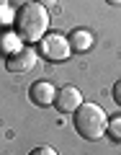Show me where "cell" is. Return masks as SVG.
I'll list each match as a JSON object with an SVG mask.
<instances>
[{
    "instance_id": "cell-1",
    "label": "cell",
    "mask_w": 121,
    "mask_h": 155,
    "mask_svg": "<svg viewBox=\"0 0 121 155\" xmlns=\"http://www.w3.org/2000/svg\"><path fill=\"white\" fill-rule=\"evenodd\" d=\"M16 34L23 41H41L46 36V28H49V13L46 8H41L39 3H23L16 11Z\"/></svg>"
},
{
    "instance_id": "cell-4",
    "label": "cell",
    "mask_w": 121,
    "mask_h": 155,
    "mask_svg": "<svg viewBox=\"0 0 121 155\" xmlns=\"http://www.w3.org/2000/svg\"><path fill=\"white\" fill-rule=\"evenodd\" d=\"M54 106H57L59 114H75V111L83 106V93H80V88H75V85H62V88L57 91Z\"/></svg>"
},
{
    "instance_id": "cell-14",
    "label": "cell",
    "mask_w": 121,
    "mask_h": 155,
    "mask_svg": "<svg viewBox=\"0 0 121 155\" xmlns=\"http://www.w3.org/2000/svg\"><path fill=\"white\" fill-rule=\"evenodd\" d=\"M108 5H121V0H106Z\"/></svg>"
},
{
    "instance_id": "cell-15",
    "label": "cell",
    "mask_w": 121,
    "mask_h": 155,
    "mask_svg": "<svg viewBox=\"0 0 121 155\" xmlns=\"http://www.w3.org/2000/svg\"><path fill=\"white\" fill-rule=\"evenodd\" d=\"M3 8H8V0H0V11H3Z\"/></svg>"
},
{
    "instance_id": "cell-10",
    "label": "cell",
    "mask_w": 121,
    "mask_h": 155,
    "mask_svg": "<svg viewBox=\"0 0 121 155\" xmlns=\"http://www.w3.org/2000/svg\"><path fill=\"white\" fill-rule=\"evenodd\" d=\"M0 23H3V26H8V23H16V11H11V8H3V11H0Z\"/></svg>"
},
{
    "instance_id": "cell-6",
    "label": "cell",
    "mask_w": 121,
    "mask_h": 155,
    "mask_svg": "<svg viewBox=\"0 0 121 155\" xmlns=\"http://www.w3.org/2000/svg\"><path fill=\"white\" fill-rule=\"evenodd\" d=\"M28 98H31L33 106H52L57 98V91L52 83H46V80H36V83L28 88Z\"/></svg>"
},
{
    "instance_id": "cell-9",
    "label": "cell",
    "mask_w": 121,
    "mask_h": 155,
    "mask_svg": "<svg viewBox=\"0 0 121 155\" xmlns=\"http://www.w3.org/2000/svg\"><path fill=\"white\" fill-rule=\"evenodd\" d=\"M106 132H108L113 140H119V142H121V116L108 119V129H106Z\"/></svg>"
},
{
    "instance_id": "cell-3",
    "label": "cell",
    "mask_w": 121,
    "mask_h": 155,
    "mask_svg": "<svg viewBox=\"0 0 121 155\" xmlns=\"http://www.w3.org/2000/svg\"><path fill=\"white\" fill-rule=\"evenodd\" d=\"M70 52H72V47L67 41V36H62V34H46L39 41V54L49 62H65L70 57Z\"/></svg>"
},
{
    "instance_id": "cell-2",
    "label": "cell",
    "mask_w": 121,
    "mask_h": 155,
    "mask_svg": "<svg viewBox=\"0 0 121 155\" xmlns=\"http://www.w3.org/2000/svg\"><path fill=\"white\" fill-rule=\"evenodd\" d=\"M75 129L83 140H100L108 129V116L98 104H85L75 111Z\"/></svg>"
},
{
    "instance_id": "cell-11",
    "label": "cell",
    "mask_w": 121,
    "mask_h": 155,
    "mask_svg": "<svg viewBox=\"0 0 121 155\" xmlns=\"http://www.w3.org/2000/svg\"><path fill=\"white\" fill-rule=\"evenodd\" d=\"M28 155H59V153H57L54 147H49V145H39V147H33Z\"/></svg>"
},
{
    "instance_id": "cell-5",
    "label": "cell",
    "mask_w": 121,
    "mask_h": 155,
    "mask_svg": "<svg viewBox=\"0 0 121 155\" xmlns=\"http://www.w3.org/2000/svg\"><path fill=\"white\" fill-rule=\"evenodd\" d=\"M36 60H39V52L31 49V47H23V49H18L16 54L5 57V70H8V72H18V75H21V72L33 70Z\"/></svg>"
},
{
    "instance_id": "cell-8",
    "label": "cell",
    "mask_w": 121,
    "mask_h": 155,
    "mask_svg": "<svg viewBox=\"0 0 121 155\" xmlns=\"http://www.w3.org/2000/svg\"><path fill=\"white\" fill-rule=\"evenodd\" d=\"M21 41L23 39L18 36V34H3V36H0V54H5V57L16 54L18 49H23Z\"/></svg>"
},
{
    "instance_id": "cell-7",
    "label": "cell",
    "mask_w": 121,
    "mask_h": 155,
    "mask_svg": "<svg viewBox=\"0 0 121 155\" xmlns=\"http://www.w3.org/2000/svg\"><path fill=\"white\" fill-rule=\"evenodd\" d=\"M67 41H70L72 52H88L90 47L95 44V36L88 31V28H75V31L67 36Z\"/></svg>"
},
{
    "instance_id": "cell-12",
    "label": "cell",
    "mask_w": 121,
    "mask_h": 155,
    "mask_svg": "<svg viewBox=\"0 0 121 155\" xmlns=\"http://www.w3.org/2000/svg\"><path fill=\"white\" fill-rule=\"evenodd\" d=\"M113 101H116V104L121 106V80H119V83L113 85Z\"/></svg>"
},
{
    "instance_id": "cell-13",
    "label": "cell",
    "mask_w": 121,
    "mask_h": 155,
    "mask_svg": "<svg viewBox=\"0 0 121 155\" xmlns=\"http://www.w3.org/2000/svg\"><path fill=\"white\" fill-rule=\"evenodd\" d=\"M33 3H39L41 8H52V5H57L59 0H33Z\"/></svg>"
}]
</instances>
